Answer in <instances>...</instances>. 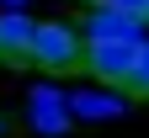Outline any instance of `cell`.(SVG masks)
Wrapping results in <instances>:
<instances>
[{
  "mask_svg": "<svg viewBox=\"0 0 149 138\" xmlns=\"http://www.w3.org/2000/svg\"><path fill=\"white\" fill-rule=\"evenodd\" d=\"M80 32H74L69 21H37L32 27V43H27V64H37L43 74H69V69H80Z\"/></svg>",
  "mask_w": 149,
  "mask_h": 138,
  "instance_id": "obj_1",
  "label": "cell"
},
{
  "mask_svg": "<svg viewBox=\"0 0 149 138\" xmlns=\"http://www.w3.org/2000/svg\"><path fill=\"white\" fill-rule=\"evenodd\" d=\"M149 37V27L128 11H112V6H91L85 27H80V43H117V48H139Z\"/></svg>",
  "mask_w": 149,
  "mask_h": 138,
  "instance_id": "obj_2",
  "label": "cell"
},
{
  "mask_svg": "<svg viewBox=\"0 0 149 138\" xmlns=\"http://www.w3.org/2000/svg\"><path fill=\"white\" fill-rule=\"evenodd\" d=\"M128 64H133V48H117V43H85V53H80V69L96 85H107V90L123 85Z\"/></svg>",
  "mask_w": 149,
  "mask_h": 138,
  "instance_id": "obj_3",
  "label": "cell"
},
{
  "mask_svg": "<svg viewBox=\"0 0 149 138\" xmlns=\"http://www.w3.org/2000/svg\"><path fill=\"white\" fill-rule=\"evenodd\" d=\"M123 112H128V96L123 90H107V85L69 90V122H101V117H123Z\"/></svg>",
  "mask_w": 149,
  "mask_h": 138,
  "instance_id": "obj_4",
  "label": "cell"
},
{
  "mask_svg": "<svg viewBox=\"0 0 149 138\" xmlns=\"http://www.w3.org/2000/svg\"><path fill=\"white\" fill-rule=\"evenodd\" d=\"M32 16L27 11H0V58L6 64H27V43H32Z\"/></svg>",
  "mask_w": 149,
  "mask_h": 138,
  "instance_id": "obj_5",
  "label": "cell"
},
{
  "mask_svg": "<svg viewBox=\"0 0 149 138\" xmlns=\"http://www.w3.org/2000/svg\"><path fill=\"white\" fill-rule=\"evenodd\" d=\"M27 122H32V133H43V138H59V133L74 128L69 122V106H27Z\"/></svg>",
  "mask_w": 149,
  "mask_h": 138,
  "instance_id": "obj_6",
  "label": "cell"
},
{
  "mask_svg": "<svg viewBox=\"0 0 149 138\" xmlns=\"http://www.w3.org/2000/svg\"><path fill=\"white\" fill-rule=\"evenodd\" d=\"M117 90H123V96H144V101H149V37L133 48V64H128V74H123Z\"/></svg>",
  "mask_w": 149,
  "mask_h": 138,
  "instance_id": "obj_7",
  "label": "cell"
},
{
  "mask_svg": "<svg viewBox=\"0 0 149 138\" xmlns=\"http://www.w3.org/2000/svg\"><path fill=\"white\" fill-rule=\"evenodd\" d=\"M27 106H69V90H59V85H32L27 90Z\"/></svg>",
  "mask_w": 149,
  "mask_h": 138,
  "instance_id": "obj_8",
  "label": "cell"
},
{
  "mask_svg": "<svg viewBox=\"0 0 149 138\" xmlns=\"http://www.w3.org/2000/svg\"><path fill=\"white\" fill-rule=\"evenodd\" d=\"M101 6H112V11H128V16H139V21H144V0H101ZM149 27V21H144Z\"/></svg>",
  "mask_w": 149,
  "mask_h": 138,
  "instance_id": "obj_9",
  "label": "cell"
},
{
  "mask_svg": "<svg viewBox=\"0 0 149 138\" xmlns=\"http://www.w3.org/2000/svg\"><path fill=\"white\" fill-rule=\"evenodd\" d=\"M0 6H6V11H22V6H27V0H0Z\"/></svg>",
  "mask_w": 149,
  "mask_h": 138,
  "instance_id": "obj_10",
  "label": "cell"
},
{
  "mask_svg": "<svg viewBox=\"0 0 149 138\" xmlns=\"http://www.w3.org/2000/svg\"><path fill=\"white\" fill-rule=\"evenodd\" d=\"M144 21H149V0H144Z\"/></svg>",
  "mask_w": 149,
  "mask_h": 138,
  "instance_id": "obj_11",
  "label": "cell"
},
{
  "mask_svg": "<svg viewBox=\"0 0 149 138\" xmlns=\"http://www.w3.org/2000/svg\"><path fill=\"white\" fill-rule=\"evenodd\" d=\"M0 133H6V117H0Z\"/></svg>",
  "mask_w": 149,
  "mask_h": 138,
  "instance_id": "obj_12",
  "label": "cell"
}]
</instances>
